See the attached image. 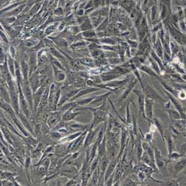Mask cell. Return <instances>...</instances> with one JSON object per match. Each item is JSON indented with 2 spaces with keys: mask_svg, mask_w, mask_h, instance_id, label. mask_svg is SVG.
Wrapping results in <instances>:
<instances>
[{
  "mask_svg": "<svg viewBox=\"0 0 186 186\" xmlns=\"http://www.w3.org/2000/svg\"><path fill=\"white\" fill-rule=\"evenodd\" d=\"M82 110L84 109H89V110L92 111V121L90 123V129H94L98 125H99L100 123L105 122L107 120V115L108 113L106 112L105 109L102 107L98 108H94L92 107H84L81 108Z\"/></svg>",
  "mask_w": 186,
  "mask_h": 186,
  "instance_id": "6da1fadb",
  "label": "cell"
},
{
  "mask_svg": "<svg viewBox=\"0 0 186 186\" xmlns=\"http://www.w3.org/2000/svg\"><path fill=\"white\" fill-rule=\"evenodd\" d=\"M80 89L81 88L74 89L73 87L72 86H67L61 88V96H60V101H59L58 104V107H61L64 104H66V102L69 101V100L78 92Z\"/></svg>",
  "mask_w": 186,
  "mask_h": 186,
  "instance_id": "7a4b0ae2",
  "label": "cell"
},
{
  "mask_svg": "<svg viewBox=\"0 0 186 186\" xmlns=\"http://www.w3.org/2000/svg\"><path fill=\"white\" fill-rule=\"evenodd\" d=\"M154 149V153H155V162L157 168L159 169V171L162 172L163 174H165L167 171V165L168 163L170 162V160L169 159H166L164 156L162 155V153L157 147H153Z\"/></svg>",
  "mask_w": 186,
  "mask_h": 186,
  "instance_id": "3957f363",
  "label": "cell"
},
{
  "mask_svg": "<svg viewBox=\"0 0 186 186\" xmlns=\"http://www.w3.org/2000/svg\"><path fill=\"white\" fill-rule=\"evenodd\" d=\"M78 173L79 169L77 168V166L74 165H63L59 170L60 176L68 179H76L78 176Z\"/></svg>",
  "mask_w": 186,
  "mask_h": 186,
  "instance_id": "277c9868",
  "label": "cell"
},
{
  "mask_svg": "<svg viewBox=\"0 0 186 186\" xmlns=\"http://www.w3.org/2000/svg\"><path fill=\"white\" fill-rule=\"evenodd\" d=\"M63 114V112L59 109L56 111L49 112L46 118V124L50 130L54 128L62 120Z\"/></svg>",
  "mask_w": 186,
  "mask_h": 186,
  "instance_id": "5b68a950",
  "label": "cell"
},
{
  "mask_svg": "<svg viewBox=\"0 0 186 186\" xmlns=\"http://www.w3.org/2000/svg\"><path fill=\"white\" fill-rule=\"evenodd\" d=\"M22 90L23 92L25 98L27 100L30 108H31L32 114H34V92L32 90L29 81H24L22 83Z\"/></svg>",
  "mask_w": 186,
  "mask_h": 186,
  "instance_id": "8992f818",
  "label": "cell"
},
{
  "mask_svg": "<svg viewBox=\"0 0 186 186\" xmlns=\"http://www.w3.org/2000/svg\"><path fill=\"white\" fill-rule=\"evenodd\" d=\"M144 92H145L146 97L151 98V99L153 100L154 101L163 102V103L165 104L167 100H168L164 99V98H162V96L161 95L159 94V93L157 92V91L156 90L153 86H151V85L149 84H147V86L145 87Z\"/></svg>",
  "mask_w": 186,
  "mask_h": 186,
  "instance_id": "52a82bcc",
  "label": "cell"
},
{
  "mask_svg": "<svg viewBox=\"0 0 186 186\" xmlns=\"http://www.w3.org/2000/svg\"><path fill=\"white\" fill-rule=\"evenodd\" d=\"M133 92L136 94L138 97V107L139 115H142L146 119L145 113V94L143 90H133Z\"/></svg>",
  "mask_w": 186,
  "mask_h": 186,
  "instance_id": "ba28073f",
  "label": "cell"
},
{
  "mask_svg": "<svg viewBox=\"0 0 186 186\" xmlns=\"http://www.w3.org/2000/svg\"><path fill=\"white\" fill-rule=\"evenodd\" d=\"M155 101L151 98L145 96V113L146 120L148 122L149 126L153 123V104Z\"/></svg>",
  "mask_w": 186,
  "mask_h": 186,
  "instance_id": "9c48e42d",
  "label": "cell"
},
{
  "mask_svg": "<svg viewBox=\"0 0 186 186\" xmlns=\"http://www.w3.org/2000/svg\"><path fill=\"white\" fill-rule=\"evenodd\" d=\"M98 128H94V129H89L87 130V133L86 135V138H85L84 143H83V148L86 149L87 147H90L91 145L96 141L97 136L98 133Z\"/></svg>",
  "mask_w": 186,
  "mask_h": 186,
  "instance_id": "30bf717a",
  "label": "cell"
},
{
  "mask_svg": "<svg viewBox=\"0 0 186 186\" xmlns=\"http://www.w3.org/2000/svg\"><path fill=\"white\" fill-rule=\"evenodd\" d=\"M138 170H140V171L143 172L146 175V176H147V179H151L152 181L155 182V183H162V181H159V180L155 179L152 176V174H153V172L155 171V170L152 168V167L147 165L145 164V163L143 162L139 163V165L137 166V170H136V171H138Z\"/></svg>",
  "mask_w": 186,
  "mask_h": 186,
  "instance_id": "8fae6325",
  "label": "cell"
},
{
  "mask_svg": "<svg viewBox=\"0 0 186 186\" xmlns=\"http://www.w3.org/2000/svg\"><path fill=\"white\" fill-rule=\"evenodd\" d=\"M112 93H113V92L109 91L108 92H106L105 94L100 95L96 96L95 98L90 104V106L94 108L104 107V106L106 105V102H107L106 100H107L108 97Z\"/></svg>",
  "mask_w": 186,
  "mask_h": 186,
  "instance_id": "7c38bea8",
  "label": "cell"
},
{
  "mask_svg": "<svg viewBox=\"0 0 186 186\" xmlns=\"http://www.w3.org/2000/svg\"><path fill=\"white\" fill-rule=\"evenodd\" d=\"M81 111H82L81 107H77L64 112L62 116V121H66V122H69V121H73L74 119L77 116V115H79L80 114H81Z\"/></svg>",
  "mask_w": 186,
  "mask_h": 186,
  "instance_id": "4fadbf2b",
  "label": "cell"
},
{
  "mask_svg": "<svg viewBox=\"0 0 186 186\" xmlns=\"http://www.w3.org/2000/svg\"><path fill=\"white\" fill-rule=\"evenodd\" d=\"M46 87L44 85H42L35 92H34V115H37L38 107Z\"/></svg>",
  "mask_w": 186,
  "mask_h": 186,
  "instance_id": "5bb4252c",
  "label": "cell"
},
{
  "mask_svg": "<svg viewBox=\"0 0 186 186\" xmlns=\"http://www.w3.org/2000/svg\"><path fill=\"white\" fill-rule=\"evenodd\" d=\"M18 117H19V119H20L21 122H22V124H23V126L26 128V130H27L28 132L30 133V134H31L33 137H35V130H34L31 121H30L31 119H30L29 118H28L27 115H26V114L23 113V112L21 110V109H20V113H19V115H18Z\"/></svg>",
  "mask_w": 186,
  "mask_h": 186,
  "instance_id": "9a60e30c",
  "label": "cell"
},
{
  "mask_svg": "<svg viewBox=\"0 0 186 186\" xmlns=\"http://www.w3.org/2000/svg\"><path fill=\"white\" fill-rule=\"evenodd\" d=\"M101 90L100 88H98V87H94V86H87V87H83V88L80 89L78 92L75 95V96L72 98L69 101H74V100L78 99V98H81L83 95H86L90 94V93L96 92V91H99ZM69 102V101H68Z\"/></svg>",
  "mask_w": 186,
  "mask_h": 186,
  "instance_id": "2e32d148",
  "label": "cell"
},
{
  "mask_svg": "<svg viewBox=\"0 0 186 186\" xmlns=\"http://www.w3.org/2000/svg\"><path fill=\"white\" fill-rule=\"evenodd\" d=\"M167 96L169 98V100L171 102V104L174 106L176 109H177L178 111L179 112L180 115H181L182 119H186V115L185 114V112H184V109L183 105H182L181 103H180L179 100L178 98H176V97H174L173 95L169 93L168 92H166Z\"/></svg>",
  "mask_w": 186,
  "mask_h": 186,
  "instance_id": "e0dca14e",
  "label": "cell"
},
{
  "mask_svg": "<svg viewBox=\"0 0 186 186\" xmlns=\"http://www.w3.org/2000/svg\"><path fill=\"white\" fill-rule=\"evenodd\" d=\"M28 66H29V77L31 75H35L37 72L38 67V58H37V54L33 53L31 54L29 59H28Z\"/></svg>",
  "mask_w": 186,
  "mask_h": 186,
  "instance_id": "ac0fdd59",
  "label": "cell"
},
{
  "mask_svg": "<svg viewBox=\"0 0 186 186\" xmlns=\"http://www.w3.org/2000/svg\"><path fill=\"white\" fill-rule=\"evenodd\" d=\"M29 83L33 92H35L36 91L43 85V83H42L41 75H40L39 74L36 72L35 75L29 77Z\"/></svg>",
  "mask_w": 186,
  "mask_h": 186,
  "instance_id": "d6986e66",
  "label": "cell"
},
{
  "mask_svg": "<svg viewBox=\"0 0 186 186\" xmlns=\"http://www.w3.org/2000/svg\"><path fill=\"white\" fill-rule=\"evenodd\" d=\"M119 161H120V159L118 158V156L116 158L111 159L110 162H109V165H108L107 170H106L105 171V174H104V179H105V182L107 181L109 177H110V176L113 174L114 171H115V168H116Z\"/></svg>",
  "mask_w": 186,
  "mask_h": 186,
  "instance_id": "ffe728a7",
  "label": "cell"
},
{
  "mask_svg": "<svg viewBox=\"0 0 186 186\" xmlns=\"http://www.w3.org/2000/svg\"><path fill=\"white\" fill-rule=\"evenodd\" d=\"M52 66V71H53V77H54V81L56 83H62L63 81H66V73L64 72L65 71L63 70L60 69L59 68L56 67L54 66Z\"/></svg>",
  "mask_w": 186,
  "mask_h": 186,
  "instance_id": "44dd1931",
  "label": "cell"
},
{
  "mask_svg": "<svg viewBox=\"0 0 186 186\" xmlns=\"http://www.w3.org/2000/svg\"><path fill=\"white\" fill-rule=\"evenodd\" d=\"M49 39L52 40L53 43H54V45H56L58 48H61V49H67L69 47V43H68V41L66 40V38L61 37H48Z\"/></svg>",
  "mask_w": 186,
  "mask_h": 186,
  "instance_id": "7402d4cb",
  "label": "cell"
},
{
  "mask_svg": "<svg viewBox=\"0 0 186 186\" xmlns=\"http://www.w3.org/2000/svg\"><path fill=\"white\" fill-rule=\"evenodd\" d=\"M1 110L5 112L10 116V118L14 117L15 115H17V114L16 113L14 108H13L12 105L10 103H7V102L2 99H1Z\"/></svg>",
  "mask_w": 186,
  "mask_h": 186,
  "instance_id": "603a6c76",
  "label": "cell"
},
{
  "mask_svg": "<svg viewBox=\"0 0 186 186\" xmlns=\"http://www.w3.org/2000/svg\"><path fill=\"white\" fill-rule=\"evenodd\" d=\"M165 143L167 145V148H168V156L174 151V147H175V145H174V142L172 138V135L170 134V132H168L167 133V132L165 131Z\"/></svg>",
  "mask_w": 186,
  "mask_h": 186,
  "instance_id": "cb8c5ba5",
  "label": "cell"
},
{
  "mask_svg": "<svg viewBox=\"0 0 186 186\" xmlns=\"http://www.w3.org/2000/svg\"><path fill=\"white\" fill-rule=\"evenodd\" d=\"M20 67L22 77H23V81H29V66H28V62H26L25 59H22L20 60Z\"/></svg>",
  "mask_w": 186,
  "mask_h": 186,
  "instance_id": "d4e9b609",
  "label": "cell"
},
{
  "mask_svg": "<svg viewBox=\"0 0 186 186\" xmlns=\"http://www.w3.org/2000/svg\"><path fill=\"white\" fill-rule=\"evenodd\" d=\"M186 167V156H183L182 158H180L176 160V162L174 165V169L175 170L176 174H179L181 171H183L184 169Z\"/></svg>",
  "mask_w": 186,
  "mask_h": 186,
  "instance_id": "484cf974",
  "label": "cell"
},
{
  "mask_svg": "<svg viewBox=\"0 0 186 186\" xmlns=\"http://www.w3.org/2000/svg\"><path fill=\"white\" fill-rule=\"evenodd\" d=\"M6 59H7V66H8L9 71H10V72L11 75H12L13 77L15 78V76H16V66H15L14 58H13L9 53H7Z\"/></svg>",
  "mask_w": 186,
  "mask_h": 186,
  "instance_id": "4316f807",
  "label": "cell"
},
{
  "mask_svg": "<svg viewBox=\"0 0 186 186\" xmlns=\"http://www.w3.org/2000/svg\"><path fill=\"white\" fill-rule=\"evenodd\" d=\"M84 131L85 130H83V131L81 130V131H77V132L72 133L68 135V136H64V137L59 142H60V143H62V144H65V143H68V142H72L75 139H76L77 137H78V136H81V135L82 134Z\"/></svg>",
  "mask_w": 186,
  "mask_h": 186,
  "instance_id": "83f0119b",
  "label": "cell"
},
{
  "mask_svg": "<svg viewBox=\"0 0 186 186\" xmlns=\"http://www.w3.org/2000/svg\"><path fill=\"white\" fill-rule=\"evenodd\" d=\"M153 124H154L156 128L157 131H158L159 135L161 136V138H162V141L164 142L165 143V130L162 123L161 122V121L159 120V119H157V118H153Z\"/></svg>",
  "mask_w": 186,
  "mask_h": 186,
  "instance_id": "f1b7e54d",
  "label": "cell"
},
{
  "mask_svg": "<svg viewBox=\"0 0 186 186\" xmlns=\"http://www.w3.org/2000/svg\"><path fill=\"white\" fill-rule=\"evenodd\" d=\"M100 176V168L98 167V168L95 169L94 171L92 172V176H91L90 180L88 182V185H98V180H99Z\"/></svg>",
  "mask_w": 186,
  "mask_h": 186,
  "instance_id": "f546056e",
  "label": "cell"
},
{
  "mask_svg": "<svg viewBox=\"0 0 186 186\" xmlns=\"http://www.w3.org/2000/svg\"><path fill=\"white\" fill-rule=\"evenodd\" d=\"M137 81H134L133 82V81H131L128 83V86L125 88V90L124 91V92H123V94L121 95V97H120V100H124L126 99L127 98H128L129 95L130 94L131 92H133V87L135 86V85H136V83Z\"/></svg>",
  "mask_w": 186,
  "mask_h": 186,
  "instance_id": "4dcf8cb0",
  "label": "cell"
},
{
  "mask_svg": "<svg viewBox=\"0 0 186 186\" xmlns=\"http://www.w3.org/2000/svg\"><path fill=\"white\" fill-rule=\"evenodd\" d=\"M78 63L82 66H89V67H94L96 66L95 60L93 58H88V57H84V58L78 59Z\"/></svg>",
  "mask_w": 186,
  "mask_h": 186,
  "instance_id": "1f68e13d",
  "label": "cell"
},
{
  "mask_svg": "<svg viewBox=\"0 0 186 186\" xmlns=\"http://www.w3.org/2000/svg\"><path fill=\"white\" fill-rule=\"evenodd\" d=\"M1 26L10 37H12L13 36L14 37V35H16V30L12 26H10V24H7L6 22H3L2 20H1Z\"/></svg>",
  "mask_w": 186,
  "mask_h": 186,
  "instance_id": "d6a6232c",
  "label": "cell"
},
{
  "mask_svg": "<svg viewBox=\"0 0 186 186\" xmlns=\"http://www.w3.org/2000/svg\"><path fill=\"white\" fill-rule=\"evenodd\" d=\"M60 24V22H56L52 25H49L45 28L44 31V36L45 37H50L52 34H54L57 30H58V27Z\"/></svg>",
  "mask_w": 186,
  "mask_h": 186,
  "instance_id": "836d02e7",
  "label": "cell"
},
{
  "mask_svg": "<svg viewBox=\"0 0 186 186\" xmlns=\"http://www.w3.org/2000/svg\"><path fill=\"white\" fill-rule=\"evenodd\" d=\"M166 112L168 113L169 117L172 119V120H179L182 119L181 115H180L179 112L177 109H172V108H168Z\"/></svg>",
  "mask_w": 186,
  "mask_h": 186,
  "instance_id": "e575fe53",
  "label": "cell"
},
{
  "mask_svg": "<svg viewBox=\"0 0 186 186\" xmlns=\"http://www.w3.org/2000/svg\"><path fill=\"white\" fill-rule=\"evenodd\" d=\"M89 42H87L86 40H77L72 45H70V46L72 49H81L87 48Z\"/></svg>",
  "mask_w": 186,
  "mask_h": 186,
  "instance_id": "d590c367",
  "label": "cell"
},
{
  "mask_svg": "<svg viewBox=\"0 0 186 186\" xmlns=\"http://www.w3.org/2000/svg\"><path fill=\"white\" fill-rule=\"evenodd\" d=\"M80 28H81V31H89V30H92L93 29V26L92 22H91L90 18H87L85 22L80 25Z\"/></svg>",
  "mask_w": 186,
  "mask_h": 186,
  "instance_id": "8d00e7d4",
  "label": "cell"
},
{
  "mask_svg": "<svg viewBox=\"0 0 186 186\" xmlns=\"http://www.w3.org/2000/svg\"><path fill=\"white\" fill-rule=\"evenodd\" d=\"M96 96L95 97H89V98H81V99H77L75 100L76 102H77L78 107H85V106L90 104L91 102L95 98Z\"/></svg>",
  "mask_w": 186,
  "mask_h": 186,
  "instance_id": "74e56055",
  "label": "cell"
},
{
  "mask_svg": "<svg viewBox=\"0 0 186 186\" xmlns=\"http://www.w3.org/2000/svg\"><path fill=\"white\" fill-rule=\"evenodd\" d=\"M82 38H84L85 40L86 39H90V38L95 37L97 36V32L95 30H89V31H82L80 33Z\"/></svg>",
  "mask_w": 186,
  "mask_h": 186,
  "instance_id": "f35d334b",
  "label": "cell"
},
{
  "mask_svg": "<svg viewBox=\"0 0 186 186\" xmlns=\"http://www.w3.org/2000/svg\"><path fill=\"white\" fill-rule=\"evenodd\" d=\"M25 7H26V4H25V3L22 4V5H20V6L16 7V8L13 9V10L11 11L9 13H7L6 15H7V16H16V15H18L20 12H22V11H23Z\"/></svg>",
  "mask_w": 186,
  "mask_h": 186,
  "instance_id": "ab89813d",
  "label": "cell"
},
{
  "mask_svg": "<svg viewBox=\"0 0 186 186\" xmlns=\"http://www.w3.org/2000/svg\"><path fill=\"white\" fill-rule=\"evenodd\" d=\"M49 135H50V136L52 137V138H53V139L59 142H60V140L65 136L64 135H63L61 133H60L58 130H50Z\"/></svg>",
  "mask_w": 186,
  "mask_h": 186,
  "instance_id": "60d3db41",
  "label": "cell"
},
{
  "mask_svg": "<svg viewBox=\"0 0 186 186\" xmlns=\"http://www.w3.org/2000/svg\"><path fill=\"white\" fill-rule=\"evenodd\" d=\"M39 40L36 39V38L33 37L31 39H28V40H26L24 42V45H26V47H28V48H34V47L38 43H39Z\"/></svg>",
  "mask_w": 186,
  "mask_h": 186,
  "instance_id": "b9f144b4",
  "label": "cell"
},
{
  "mask_svg": "<svg viewBox=\"0 0 186 186\" xmlns=\"http://www.w3.org/2000/svg\"><path fill=\"white\" fill-rule=\"evenodd\" d=\"M90 55L94 60H100V58L103 57V52L100 50V49H97L91 51Z\"/></svg>",
  "mask_w": 186,
  "mask_h": 186,
  "instance_id": "7bdbcfd3",
  "label": "cell"
},
{
  "mask_svg": "<svg viewBox=\"0 0 186 186\" xmlns=\"http://www.w3.org/2000/svg\"><path fill=\"white\" fill-rule=\"evenodd\" d=\"M183 156H185L183 154H182L181 153H179V151H173L170 155L168 156V159L170 161H176L178 159L182 158Z\"/></svg>",
  "mask_w": 186,
  "mask_h": 186,
  "instance_id": "ee69618b",
  "label": "cell"
},
{
  "mask_svg": "<svg viewBox=\"0 0 186 186\" xmlns=\"http://www.w3.org/2000/svg\"><path fill=\"white\" fill-rule=\"evenodd\" d=\"M0 35H1V40H2V42H4L5 43H6V44H8L9 40H8V37H7V35L2 26H1V33H0Z\"/></svg>",
  "mask_w": 186,
  "mask_h": 186,
  "instance_id": "f6af8a7d",
  "label": "cell"
},
{
  "mask_svg": "<svg viewBox=\"0 0 186 186\" xmlns=\"http://www.w3.org/2000/svg\"><path fill=\"white\" fill-rule=\"evenodd\" d=\"M144 136V141L148 142V143L151 144L152 142H153V133L151 132V131H149V132H147V133H145V136Z\"/></svg>",
  "mask_w": 186,
  "mask_h": 186,
  "instance_id": "bcb514c9",
  "label": "cell"
},
{
  "mask_svg": "<svg viewBox=\"0 0 186 186\" xmlns=\"http://www.w3.org/2000/svg\"><path fill=\"white\" fill-rule=\"evenodd\" d=\"M176 98H178L179 100H186V92L183 90H179L177 93V97Z\"/></svg>",
  "mask_w": 186,
  "mask_h": 186,
  "instance_id": "7dc6e473",
  "label": "cell"
},
{
  "mask_svg": "<svg viewBox=\"0 0 186 186\" xmlns=\"http://www.w3.org/2000/svg\"><path fill=\"white\" fill-rule=\"evenodd\" d=\"M178 151H179V153H181L182 154L185 156V154H186V141L183 142V143H182L181 145L178 147Z\"/></svg>",
  "mask_w": 186,
  "mask_h": 186,
  "instance_id": "c3c4849f",
  "label": "cell"
},
{
  "mask_svg": "<svg viewBox=\"0 0 186 186\" xmlns=\"http://www.w3.org/2000/svg\"><path fill=\"white\" fill-rule=\"evenodd\" d=\"M140 69L142 70V71L145 72H147L148 75L151 76H156V75L154 73V72H153V70L151 69L149 67H147V66H142V67L140 68Z\"/></svg>",
  "mask_w": 186,
  "mask_h": 186,
  "instance_id": "681fc988",
  "label": "cell"
},
{
  "mask_svg": "<svg viewBox=\"0 0 186 186\" xmlns=\"http://www.w3.org/2000/svg\"><path fill=\"white\" fill-rule=\"evenodd\" d=\"M98 41H99V43H104V44H114L115 42H114L113 40L108 39V38H100V39H98Z\"/></svg>",
  "mask_w": 186,
  "mask_h": 186,
  "instance_id": "f907efd6",
  "label": "cell"
},
{
  "mask_svg": "<svg viewBox=\"0 0 186 186\" xmlns=\"http://www.w3.org/2000/svg\"><path fill=\"white\" fill-rule=\"evenodd\" d=\"M149 61L152 64V65H153V69L155 70L156 72H157L158 74H160V70H159V68L158 65H157L155 61H153V59H151V58L149 59Z\"/></svg>",
  "mask_w": 186,
  "mask_h": 186,
  "instance_id": "816d5d0a",
  "label": "cell"
},
{
  "mask_svg": "<svg viewBox=\"0 0 186 186\" xmlns=\"http://www.w3.org/2000/svg\"><path fill=\"white\" fill-rule=\"evenodd\" d=\"M8 53L13 57V58H15V57H16V49H15V47L13 45H11L10 46Z\"/></svg>",
  "mask_w": 186,
  "mask_h": 186,
  "instance_id": "f5cc1de1",
  "label": "cell"
},
{
  "mask_svg": "<svg viewBox=\"0 0 186 186\" xmlns=\"http://www.w3.org/2000/svg\"><path fill=\"white\" fill-rule=\"evenodd\" d=\"M66 185H80L78 182L76 180V179H71L66 183Z\"/></svg>",
  "mask_w": 186,
  "mask_h": 186,
  "instance_id": "db71d44e",
  "label": "cell"
},
{
  "mask_svg": "<svg viewBox=\"0 0 186 186\" xmlns=\"http://www.w3.org/2000/svg\"><path fill=\"white\" fill-rule=\"evenodd\" d=\"M113 180H114V173L110 176V177L104 183V185H113Z\"/></svg>",
  "mask_w": 186,
  "mask_h": 186,
  "instance_id": "11a10c76",
  "label": "cell"
},
{
  "mask_svg": "<svg viewBox=\"0 0 186 186\" xmlns=\"http://www.w3.org/2000/svg\"><path fill=\"white\" fill-rule=\"evenodd\" d=\"M63 7H58V8H56L55 10H54V14H55L56 16H61V15L63 14Z\"/></svg>",
  "mask_w": 186,
  "mask_h": 186,
  "instance_id": "9f6ffc18",
  "label": "cell"
},
{
  "mask_svg": "<svg viewBox=\"0 0 186 186\" xmlns=\"http://www.w3.org/2000/svg\"><path fill=\"white\" fill-rule=\"evenodd\" d=\"M65 28H66V22H60V24H59V26L58 27V30H57V31L59 32H62L64 31V29H65Z\"/></svg>",
  "mask_w": 186,
  "mask_h": 186,
  "instance_id": "6f0895ef",
  "label": "cell"
},
{
  "mask_svg": "<svg viewBox=\"0 0 186 186\" xmlns=\"http://www.w3.org/2000/svg\"><path fill=\"white\" fill-rule=\"evenodd\" d=\"M15 20H16L15 16H9V17H7V19H6V20H2L3 22H6V23H7V24L13 23Z\"/></svg>",
  "mask_w": 186,
  "mask_h": 186,
  "instance_id": "680465c9",
  "label": "cell"
},
{
  "mask_svg": "<svg viewBox=\"0 0 186 186\" xmlns=\"http://www.w3.org/2000/svg\"><path fill=\"white\" fill-rule=\"evenodd\" d=\"M85 12H86V10L84 8H78L76 14H77V16H82L85 15Z\"/></svg>",
  "mask_w": 186,
  "mask_h": 186,
  "instance_id": "91938a15",
  "label": "cell"
},
{
  "mask_svg": "<svg viewBox=\"0 0 186 186\" xmlns=\"http://www.w3.org/2000/svg\"><path fill=\"white\" fill-rule=\"evenodd\" d=\"M39 5H40V4H38V5H37H37H35V7H34L33 8H32L31 10V13H30V14L33 15L34 14H35L36 12H37L38 8H39V7H40Z\"/></svg>",
  "mask_w": 186,
  "mask_h": 186,
  "instance_id": "94428289",
  "label": "cell"
},
{
  "mask_svg": "<svg viewBox=\"0 0 186 186\" xmlns=\"http://www.w3.org/2000/svg\"><path fill=\"white\" fill-rule=\"evenodd\" d=\"M168 185H179V183L176 180H171L170 182H168Z\"/></svg>",
  "mask_w": 186,
  "mask_h": 186,
  "instance_id": "6125c7cd",
  "label": "cell"
},
{
  "mask_svg": "<svg viewBox=\"0 0 186 186\" xmlns=\"http://www.w3.org/2000/svg\"><path fill=\"white\" fill-rule=\"evenodd\" d=\"M183 78L184 80H185V81H186V75H185L183 76Z\"/></svg>",
  "mask_w": 186,
  "mask_h": 186,
  "instance_id": "be15d7a7",
  "label": "cell"
}]
</instances>
